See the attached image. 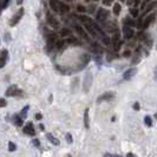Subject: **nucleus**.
I'll return each instance as SVG.
<instances>
[{"label":"nucleus","instance_id":"obj_16","mask_svg":"<svg viewBox=\"0 0 157 157\" xmlns=\"http://www.w3.org/2000/svg\"><path fill=\"white\" fill-rule=\"evenodd\" d=\"M13 122H14V124L17 126H23V117L19 116V115H14L13 116Z\"/></svg>","mask_w":157,"mask_h":157},{"label":"nucleus","instance_id":"obj_42","mask_svg":"<svg viewBox=\"0 0 157 157\" xmlns=\"http://www.w3.org/2000/svg\"><path fill=\"white\" fill-rule=\"evenodd\" d=\"M134 1L135 0H126V4H128V5H132V4H134Z\"/></svg>","mask_w":157,"mask_h":157},{"label":"nucleus","instance_id":"obj_35","mask_svg":"<svg viewBox=\"0 0 157 157\" xmlns=\"http://www.w3.org/2000/svg\"><path fill=\"white\" fill-rule=\"evenodd\" d=\"M123 56H124L125 58H129V57H131V51H130V50H126V51H124Z\"/></svg>","mask_w":157,"mask_h":157},{"label":"nucleus","instance_id":"obj_43","mask_svg":"<svg viewBox=\"0 0 157 157\" xmlns=\"http://www.w3.org/2000/svg\"><path fill=\"white\" fill-rule=\"evenodd\" d=\"M154 73H155V79H157V66L155 67V71H154Z\"/></svg>","mask_w":157,"mask_h":157},{"label":"nucleus","instance_id":"obj_37","mask_svg":"<svg viewBox=\"0 0 157 157\" xmlns=\"http://www.w3.org/2000/svg\"><path fill=\"white\" fill-rule=\"evenodd\" d=\"M94 8H96V6H94V5H91V6H89V8H87L89 13H94Z\"/></svg>","mask_w":157,"mask_h":157},{"label":"nucleus","instance_id":"obj_10","mask_svg":"<svg viewBox=\"0 0 157 157\" xmlns=\"http://www.w3.org/2000/svg\"><path fill=\"white\" fill-rule=\"evenodd\" d=\"M155 14H150V16H148V18L143 21V24H142V30H145V29H148L150 25H151V23L155 20Z\"/></svg>","mask_w":157,"mask_h":157},{"label":"nucleus","instance_id":"obj_34","mask_svg":"<svg viewBox=\"0 0 157 157\" xmlns=\"http://www.w3.org/2000/svg\"><path fill=\"white\" fill-rule=\"evenodd\" d=\"M65 137H66V141H67V143H72V142H73V140H72V136H71L70 134H66V135H65Z\"/></svg>","mask_w":157,"mask_h":157},{"label":"nucleus","instance_id":"obj_36","mask_svg":"<svg viewBox=\"0 0 157 157\" xmlns=\"http://www.w3.org/2000/svg\"><path fill=\"white\" fill-rule=\"evenodd\" d=\"M6 101L4 99V98H0V108H4V106H6Z\"/></svg>","mask_w":157,"mask_h":157},{"label":"nucleus","instance_id":"obj_20","mask_svg":"<svg viewBox=\"0 0 157 157\" xmlns=\"http://www.w3.org/2000/svg\"><path fill=\"white\" fill-rule=\"evenodd\" d=\"M46 138L50 142H51L52 144H55V145H59V141H58V140H57L56 137H53V136H52L51 134H47L46 135Z\"/></svg>","mask_w":157,"mask_h":157},{"label":"nucleus","instance_id":"obj_49","mask_svg":"<svg viewBox=\"0 0 157 157\" xmlns=\"http://www.w3.org/2000/svg\"><path fill=\"white\" fill-rule=\"evenodd\" d=\"M85 1H89V0H85Z\"/></svg>","mask_w":157,"mask_h":157},{"label":"nucleus","instance_id":"obj_13","mask_svg":"<svg viewBox=\"0 0 157 157\" xmlns=\"http://www.w3.org/2000/svg\"><path fill=\"white\" fill-rule=\"evenodd\" d=\"M75 29H76V31L80 34V37H82L83 39H85V40H87V41H89V37H87L86 32L84 31V30H83V29H82L79 25H75Z\"/></svg>","mask_w":157,"mask_h":157},{"label":"nucleus","instance_id":"obj_4","mask_svg":"<svg viewBox=\"0 0 157 157\" xmlns=\"http://www.w3.org/2000/svg\"><path fill=\"white\" fill-rule=\"evenodd\" d=\"M46 20L47 23H48V25H51L53 29H58L59 27V23H58V20L56 19L55 17L52 16L50 12H47L46 13Z\"/></svg>","mask_w":157,"mask_h":157},{"label":"nucleus","instance_id":"obj_18","mask_svg":"<svg viewBox=\"0 0 157 157\" xmlns=\"http://www.w3.org/2000/svg\"><path fill=\"white\" fill-rule=\"evenodd\" d=\"M69 11H70V7H69L66 4L59 2V12H60V13H67Z\"/></svg>","mask_w":157,"mask_h":157},{"label":"nucleus","instance_id":"obj_25","mask_svg":"<svg viewBox=\"0 0 157 157\" xmlns=\"http://www.w3.org/2000/svg\"><path fill=\"white\" fill-rule=\"evenodd\" d=\"M144 123H145V125L151 128L152 126V118L150 117V116H145L144 117Z\"/></svg>","mask_w":157,"mask_h":157},{"label":"nucleus","instance_id":"obj_8","mask_svg":"<svg viewBox=\"0 0 157 157\" xmlns=\"http://www.w3.org/2000/svg\"><path fill=\"white\" fill-rule=\"evenodd\" d=\"M23 131L26 135H29V136H34V134H36V131H34V126H33V124H32L31 122H29L26 125L24 126Z\"/></svg>","mask_w":157,"mask_h":157},{"label":"nucleus","instance_id":"obj_1","mask_svg":"<svg viewBox=\"0 0 157 157\" xmlns=\"http://www.w3.org/2000/svg\"><path fill=\"white\" fill-rule=\"evenodd\" d=\"M109 11L108 10H105V8H98V12H97V14H96V19L98 20V21H101V23H104L106 19H108V17H109Z\"/></svg>","mask_w":157,"mask_h":157},{"label":"nucleus","instance_id":"obj_2","mask_svg":"<svg viewBox=\"0 0 157 157\" xmlns=\"http://www.w3.org/2000/svg\"><path fill=\"white\" fill-rule=\"evenodd\" d=\"M92 79H94V77H92V73H91V72H89V73L85 75L84 83H83V90H84L85 92H87V91L90 90L91 84H92Z\"/></svg>","mask_w":157,"mask_h":157},{"label":"nucleus","instance_id":"obj_29","mask_svg":"<svg viewBox=\"0 0 157 157\" xmlns=\"http://www.w3.org/2000/svg\"><path fill=\"white\" fill-rule=\"evenodd\" d=\"M29 109H30V106H29V105H26V106L24 108L23 110H21V117H23V118H26V116H27V111H29Z\"/></svg>","mask_w":157,"mask_h":157},{"label":"nucleus","instance_id":"obj_31","mask_svg":"<svg viewBox=\"0 0 157 157\" xmlns=\"http://www.w3.org/2000/svg\"><path fill=\"white\" fill-rule=\"evenodd\" d=\"M77 11H78V12H80V13H84V12H86L87 10L84 7L83 5H78V6H77Z\"/></svg>","mask_w":157,"mask_h":157},{"label":"nucleus","instance_id":"obj_30","mask_svg":"<svg viewBox=\"0 0 157 157\" xmlns=\"http://www.w3.org/2000/svg\"><path fill=\"white\" fill-rule=\"evenodd\" d=\"M16 149H17L16 144H14L13 142H10V143H8V150H10V151H14Z\"/></svg>","mask_w":157,"mask_h":157},{"label":"nucleus","instance_id":"obj_41","mask_svg":"<svg viewBox=\"0 0 157 157\" xmlns=\"http://www.w3.org/2000/svg\"><path fill=\"white\" fill-rule=\"evenodd\" d=\"M41 117H43V116H41V113H37V115H36V119H37V121H40Z\"/></svg>","mask_w":157,"mask_h":157},{"label":"nucleus","instance_id":"obj_3","mask_svg":"<svg viewBox=\"0 0 157 157\" xmlns=\"http://www.w3.org/2000/svg\"><path fill=\"white\" fill-rule=\"evenodd\" d=\"M24 12H25V11H24V8H19V10H18V12L14 14V17L12 18V20L10 21V26H12V27H13V26H16L17 24L20 21V19L23 18Z\"/></svg>","mask_w":157,"mask_h":157},{"label":"nucleus","instance_id":"obj_17","mask_svg":"<svg viewBox=\"0 0 157 157\" xmlns=\"http://www.w3.org/2000/svg\"><path fill=\"white\" fill-rule=\"evenodd\" d=\"M123 24L125 25V26H135L136 25V21H135L132 18H129V17H126V18H124V20H123Z\"/></svg>","mask_w":157,"mask_h":157},{"label":"nucleus","instance_id":"obj_38","mask_svg":"<svg viewBox=\"0 0 157 157\" xmlns=\"http://www.w3.org/2000/svg\"><path fill=\"white\" fill-rule=\"evenodd\" d=\"M132 108H134V110H140V109H141V105H140V104H138V102H136L134 104V106H132Z\"/></svg>","mask_w":157,"mask_h":157},{"label":"nucleus","instance_id":"obj_45","mask_svg":"<svg viewBox=\"0 0 157 157\" xmlns=\"http://www.w3.org/2000/svg\"><path fill=\"white\" fill-rule=\"evenodd\" d=\"M39 129L43 131V130H44V125H43V124H39Z\"/></svg>","mask_w":157,"mask_h":157},{"label":"nucleus","instance_id":"obj_47","mask_svg":"<svg viewBox=\"0 0 157 157\" xmlns=\"http://www.w3.org/2000/svg\"><path fill=\"white\" fill-rule=\"evenodd\" d=\"M121 1H124V0H121Z\"/></svg>","mask_w":157,"mask_h":157},{"label":"nucleus","instance_id":"obj_44","mask_svg":"<svg viewBox=\"0 0 157 157\" xmlns=\"http://www.w3.org/2000/svg\"><path fill=\"white\" fill-rule=\"evenodd\" d=\"M148 1H150V0H145V1H144V2H143V4H142V7H145V4H147V2H148Z\"/></svg>","mask_w":157,"mask_h":157},{"label":"nucleus","instance_id":"obj_21","mask_svg":"<svg viewBox=\"0 0 157 157\" xmlns=\"http://www.w3.org/2000/svg\"><path fill=\"white\" fill-rule=\"evenodd\" d=\"M121 11H122V6H121V4H119V2L115 4V5H113V14H115V16H119Z\"/></svg>","mask_w":157,"mask_h":157},{"label":"nucleus","instance_id":"obj_40","mask_svg":"<svg viewBox=\"0 0 157 157\" xmlns=\"http://www.w3.org/2000/svg\"><path fill=\"white\" fill-rule=\"evenodd\" d=\"M10 1H11V0H4V2H2V6H1V7L5 8L8 5V2H10Z\"/></svg>","mask_w":157,"mask_h":157},{"label":"nucleus","instance_id":"obj_39","mask_svg":"<svg viewBox=\"0 0 157 157\" xmlns=\"http://www.w3.org/2000/svg\"><path fill=\"white\" fill-rule=\"evenodd\" d=\"M115 0H103V2H104V5H108V6H110L111 4Z\"/></svg>","mask_w":157,"mask_h":157},{"label":"nucleus","instance_id":"obj_27","mask_svg":"<svg viewBox=\"0 0 157 157\" xmlns=\"http://www.w3.org/2000/svg\"><path fill=\"white\" fill-rule=\"evenodd\" d=\"M130 14L134 17H138V14H140V11H138V8L136 7H131L130 8Z\"/></svg>","mask_w":157,"mask_h":157},{"label":"nucleus","instance_id":"obj_5","mask_svg":"<svg viewBox=\"0 0 157 157\" xmlns=\"http://www.w3.org/2000/svg\"><path fill=\"white\" fill-rule=\"evenodd\" d=\"M123 33H124L125 39H131L135 36V31L131 26H125V25H124V27H123Z\"/></svg>","mask_w":157,"mask_h":157},{"label":"nucleus","instance_id":"obj_9","mask_svg":"<svg viewBox=\"0 0 157 157\" xmlns=\"http://www.w3.org/2000/svg\"><path fill=\"white\" fill-rule=\"evenodd\" d=\"M56 34L55 33H52V34H48V38H47V51H50V50H52L53 48V45H55L56 43Z\"/></svg>","mask_w":157,"mask_h":157},{"label":"nucleus","instance_id":"obj_28","mask_svg":"<svg viewBox=\"0 0 157 157\" xmlns=\"http://www.w3.org/2000/svg\"><path fill=\"white\" fill-rule=\"evenodd\" d=\"M102 41H103V44H104V45H108V46H109V45H111V43H112V40H111L109 37H105V36L103 37Z\"/></svg>","mask_w":157,"mask_h":157},{"label":"nucleus","instance_id":"obj_6","mask_svg":"<svg viewBox=\"0 0 157 157\" xmlns=\"http://www.w3.org/2000/svg\"><path fill=\"white\" fill-rule=\"evenodd\" d=\"M113 97H115V94H113V92H105V94H103L102 96H99V97L97 98V103L99 104V103L105 102V101H110Z\"/></svg>","mask_w":157,"mask_h":157},{"label":"nucleus","instance_id":"obj_26","mask_svg":"<svg viewBox=\"0 0 157 157\" xmlns=\"http://www.w3.org/2000/svg\"><path fill=\"white\" fill-rule=\"evenodd\" d=\"M17 89V86L16 85H11V86L8 87L7 89V91H6V96H13V92H14V90Z\"/></svg>","mask_w":157,"mask_h":157},{"label":"nucleus","instance_id":"obj_12","mask_svg":"<svg viewBox=\"0 0 157 157\" xmlns=\"http://www.w3.org/2000/svg\"><path fill=\"white\" fill-rule=\"evenodd\" d=\"M48 4H50V7L52 11H55V12H59V1H57V0H48Z\"/></svg>","mask_w":157,"mask_h":157},{"label":"nucleus","instance_id":"obj_22","mask_svg":"<svg viewBox=\"0 0 157 157\" xmlns=\"http://www.w3.org/2000/svg\"><path fill=\"white\" fill-rule=\"evenodd\" d=\"M60 36H62V37H70L71 31L69 29H66V27H63V29L60 30Z\"/></svg>","mask_w":157,"mask_h":157},{"label":"nucleus","instance_id":"obj_11","mask_svg":"<svg viewBox=\"0 0 157 157\" xmlns=\"http://www.w3.org/2000/svg\"><path fill=\"white\" fill-rule=\"evenodd\" d=\"M7 57H8L7 50H4V51H1V52H0V69L5 66L6 60H7Z\"/></svg>","mask_w":157,"mask_h":157},{"label":"nucleus","instance_id":"obj_19","mask_svg":"<svg viewBox=\"0 0 157 157\" xmlns=\"http://www.w3.org/2000/svg\"><path fill=\"white\" fill-rule=\"evenodd\" d=\"M84 126L89 129L90 126V123H89V109H85V112H84Z\"/></svg>","mask_w":157,"mask_h":157},{"label":"nucleus","instance_id":"obj_33","mask_svg":"<svg viewBox=\"0 0 157 157\" xmlns=\"http://www.w3.org/2000/svg\"><path fill=\"white\" fill-rule=\"evenodd\" d=\"M56 45H57V48H58V50H60V48L63 47V45H64V41H63V40L57 41V43H56Z\"/></svg>","mask_w":157,"mask_h":157},{"label":"nucleus","instance_id":"obj_7","mask_svg":"<svg viewBox=\"0 0 157 157\" xmlns=\"http://www.w3.org/2000/svg\"><path fill=\"white\" fill-rule=\"evenodd\" d=\"M136 72H137V69H136V67H131V69L126 70L125 72L123 73V79H124V80H130V79L136 75Z\"/></svg>","mask_w":157,"mask_h":157},{"label":"nucleus","instance_id":"obj_15","mask_svg":"<svg viewBox=\"0 0 157 157\" xmlns=\"http://www.w3.org/2000/svg\"><path fill=\"white\" fill-rule=\"evenodd\" d=\"M67 44H70V45H75V46H78V45H80V43H79V40L76 38V37H72V36H70L69 38H67Z\"/></svg>","mask_w":157,"mask_h":157},{"label":"nucleus","instance_id":"obj_24","mask_svg":"<svg viewBox=\"0 0 157 157\" xmlns=\"http://www.w3.org/2000/svg\"><path fill=\"white\" fill-rule=\"evenodd\" d=\"M155 7H157V1H154V2H151L149 6H148V8H145V11H144V14H147L148 12H150L151 10H154Z\"/></svg>","mask_w":157,"mask_h":157},{"label":"nucleus","instance_id":"obj_23","mask_svg":"<svg viewBox=\"0 0 157 157\" xmlns=\"http://www.w3.org/2000/svg\"><path fill=\"white\" fill-rule=\"evenodd\" d=\"M92 50H94V52H97V53H102L103 52V48L99 46L97 43H94V44H92Z\"/></svg>","mask_w":157,"mask_h":157},{"label":"nucleus","instance_id":"obj_14","mask_svg":"<svg viewBox=\"0 0 157 157\" xmlns=\"http://www.w3.org/2000/svg\"><path fill=\"white\" fill-rule=\"evenodd\" d=\"M85 30H86L92 37H97V31L94 29V26L91 25L90 23H85Z\"/></svg>","mask_w":157,"mask_h":157},{"label":"nucleus","instance_id":"obj_32","mask_svg":"<svg viewBox=\"0 0 157 157\" xmlns=\"http://www.w3.org/2000/svg\"><path fill=\"white\" fill-rule=\"evenodd\" d=\"M32 143H33V145L34 147H37V148H39L40 147V142L38 138H34V140H32Z\"/></svg>","mask_w":157,"mask_h":157},{"label":"nucleus","instance_id":"obj_48","mask_svg":"<svg viewBox=\"0 0 157 157\" xmlns=\"http://www.w3.org/2000/svg\"><path fill=\"white\" fill-rule=\"evenodd\" d=\"M94 1H98V0H94Z\"/></svg>","mask_w":157,"mask_h":157},{"label":"nucleus","instance_id":"obj_46","mask_svg":"<svg viewBox=\"0 0 157 157\" xmlns=\"http://www.w3.org/2000/svg\"><path fill=\"white\" fill-rule=\"evenodd\" d=\"M17 2H18V5H20L23 2V0H17Z\"/></svg>","mask_w":157,"mask_h":157}]
</instances>
